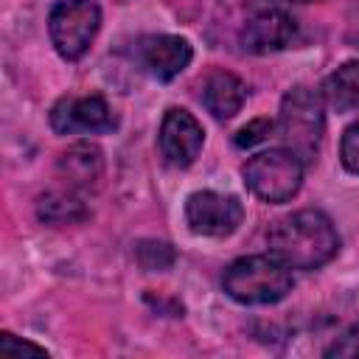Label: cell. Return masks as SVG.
Listing matches in <instances>:
<instances>
[{
    "label": "cell",
    "mask_w": 359,
    "mask_h": 359,
    "mask_svg": "<svg viewBox=\"0 0 359 359\" xmlns=\"http://www.w3.org/2000/svg\"><path fill=\"white\" fill-rule=\"evenodd\" d=\"M339 160L351 174H359V121L345 129L339 143Z\"/></svg>",
    "instance_id": "obj_17"
},
{
    "label": "cell",
    "mask_w": 359,
    "mask_h": 359,
    "mask_svg": "<svg viewBox=\"0 0 359 359\" xmlns=\"http://www.w3.org/2000/svg\"><path fill=\"white\" fill-rule=\"evenodd\" d=\"M269 252L292 269H320L339 250V236L323 210L306 208L278 219L266 236Z\"/></svg>",
    "instance_id": "obj_1"
},
{
    "label": "cell",
    "mask_w": 359,
    "mask_h": 359,
    "mask_svg": "<svg viewBox=\"0 0 359 359\" xmlns=\"http://www.w3.org/2000/svg\"><path fill=\"white\" fill-rule=\"evenodd\" d=\"M247 188L264 202H286L303 185V160L289 149H269L244 163Z\"/></svg>",
    "instance_id": "obj_4"
},
{
    "label": "cell",
    "mask_w": 359,
    "mask_h": 359,
    "mask_svg": "<svg viewBox=\"0 0 359 359\" xmlns=\"http://www.w3.org/2000/svg\"><path fill=\"white\" fill-rule=\"evenodd\" d=\"M101 28V8L95 0H59L48 14V34L56 53L67 62L81 59Z\"/></svg>",
    "instance_id": "obj_5"
},
{
    "label": "cell",
    "mask_w": 359,
    "mask_h": 359,
    "mask_svg": "<svg viewBox=\"0 0 359 359\" xmlns=\"http://www.w3.org/2000/svg\"><path fill=\"white\" fill-rule=\"evenodd\" d=\"M323 98L337 112L359 109V62H345L323 81Z\"/></svg>",
    "instance_id": "obj_13"
},
{
    "label": "cell",
    "mask_w": 359,
    "mask_h": 359,
    "mask_svg": "<svg viewBox=\"0 0 359 359\" xmlns=\"http://www.w3.org/2000/svg\"><path fill=\"white\" fill-rule=\"evenodd\" d=\"M244 219V208L236 196L219 191H196L185 202V222L196 236H230L238 230Z\"/></svg>",
    "instance_id": "obj_6"
},
{
    "label": "cell",
    "mask_w": 359,
    "mask_h": 359,
    "mask_svg": "<svg viewBox=\"0 0 359 359\" xmlns=\"http://www.w3.org/2000/svg\"><path fill=\"white\" fill-rule=\"evenodd\" d=\"M104 174V157L95 143H73L59 157V177L67 182V188L87 191L95 188Z\"/></svg>",
    "instance_id": "obj_12"
},
{
    "label": "cell",
    "mask_w": 359,
    "mask_h": 359,
    "mask_svg": "<svg viewBox=\"0 0 359 359\" xmlns=\"http://www.w3.org/2000/svg\"><path fill=\"white\" fill-rule=\"evenodd\" d=\"M202 140H205L202 123L188 109L171 107L163 115V123H160V151H163V157L171 165H180V168L191 165L196 160V154L202 151Z\"/></svg>",
    "instance_id": "obj_9"
},
{
    "label": "cell",
    "mask_w": 359,
    "mask_h": 359,
    "mask_svg": "<svg viewBox=\"0 0 359 359\" xmlns=\"http://www.w3.org/2000/svg\"><path fill=\"white\" fill-rule=\"evenodd\" d=\"M222 289L227 297L244 306H266L278 303L292 292V266H286L278 255H244L236 258L224 275Z\"/></svg>",
    "instance_id": "obj_2"
},
{
    "label": "cell",
    "mask_w": 359,
    "mask_h": 359,
    "mask_svg": "<svg viewBox=\"0 0 359 359\" xmlns=\"http://www.w3.org/2000/svg\"><path fill=\"white\" fill-rule=\"evenodd\" d=\"M39 219L53 222V224H65V222H79L87 216L81 191L76 188H62V191H48L39 196Z\"/></svg>",
    "instance_id": "obj_14"
},
{
    "label": "cell",
    "mask_w": 359,
    "mask_h": 359,
    "mask_svg": "<svg viewBox=\"0 0 359 359\" xmlns=\"http://www.w3.org/2000/svg\"><path fill=\"white\" fill-rule=\"evenodd\" d=\"M272 129H275V123H272L269 118H255V121H250L247 126L238 129V135H236V146L250 149V146L266 140V137L272 135Z\"/></svg>",
    "instance_id": "obj_18"
},
{
    "label": "cell",
    "mask_w": 359,
    "mask_h": 359,
    "mask_svg": "<svg viewBox=\"0 0 359 359\" xmlns=\"http://www.w3.org/2000/svg\"><path fill=\"white\" fill-rule=\"evenodd\" d=\"M0 356L3 359H22V356H39L48 359V351L42 345H34L28 339H20L14 334H0Z\"/></svg>",
    "instance_id": "obj_16"
},
{
    "label": "cell",
    "mask_w": 359,
    "mask_h": 359,
    "mask_svg": "<svg viewBox=\"0 0 359 359\" xmlns=\"http://www.w3.org/2000/svg\"><path fill=\"white\" fill-rule=\"evenodd\" d=\"M280 3H311V0H280Z\"/></svg>",
    "instance_id": "obj_20"
},
{
    "label": "cell",
    "mask_w": 359,
    "mask_h": 359,
    "mask_svg": "<svg viewBox=\"0 0 359 359\" xmlns=\"http://www.w3.org/2000/svg\"><path fill=\"white\" fill-rule=\"evenodd\" d=\"M297 22L278 8L255 11L241 28V48L250 53H275L294 42Z\"/></svg>",
    "instance_id": "obj_10"
},
{
    "label": "cell",
    "mask_w": 359,
    "mask_h": 359,
    "mask_svg": "<svg viewBox=\"0 0 359 359\" xmlns=\"http://www.w3.org/2000/svg\"><path fill=\"white\" fill-rule=\"evenodd\" d=\"M325 356H345V359H356L359 356V325L348 328L339 339H334L325 348Z\"/></svg>",
    "instance_id": "obj_19"
},
{
    "label": "cell",
    "mask_w": 359,
    "mask_h": 359,
    "mask_svg": "<svg viewBox=\"0 0 359 359\" xmlns=\"http://www.w3.org/2000/svg\"><path fill=\"white\" fill-rule=\"evenodd\" d=\"M191 56H194L191 42L182 36H171V34H151V36L137 39V45H135L137 65L160 81L180 76L188 67Z\"/></svg>",
    "instance_id": "obj_8"
},
{
    "label": "cell",
    "mask_w": 359,
    "mask_h": 359,
    "mask_svg": "<svg viewBox=\"0 0 359 359\" xmlns=\"http://www.w3.org/2000/svg\"><path fill=\"white\" fill-rule=\"evenodd\" d=\"M50 126L59 135L109 132L115 129V115L101 95H67L50 109Z\"/></svg>",
    "instance_id": "obj_7"
},
{
    "label": "cell",
    "mask_w": 359,
    "mask_h": 359,
    "mask_svg": "<svg viewBox=\"0 0 359 359\" xmlns=\"http://www.w3.org/2000/svg\"><path fill=\"white\" fill-rule=\"evenodd\" d=\"M137 258H140L143 269H165L174 264V250L163 241H143L137 247Z\"/></svg>",
    "instance_id": "obj_15"
},
{
    "label": "cell",
    "mask_w": 359,
    "mask_h": 359,
    "mask_svg": "<svg viewBox=\"0 0 359 359\" xmlns=\"http://www.w3.org/2000/svg\"><path fill=\"white\" fill-rule=\"evenodd\" d=\"M278 132L289 151H294L303 163H314L323 132H325V112L323 98L309 87H294L283 95Z\"/></svg>",
    "instance_id": "obj_3"
},
{
    "label": "cell",
    "mask_w": 359,
    "mask_h": 359,
    "mask_svg": "<svg viewBox=\"0 0 359 359\" xmlns=\"http://www.w3.org/2000/svg\"><path fill=\"white\" fill-rule=\"evenodd\" d=\"M205 109L219 118V121H227L233 118L241 107H244V98H247V84L227 73V70H210L205 79H202V93H199Z\"/></svg>",
    "instance_id": "obj_11"
}]
</instances>
